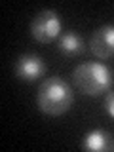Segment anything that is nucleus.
Segmentation results:
<instances>
[{
	"label": "nucleus",
	"instance_id": "obj_1",
	"mask_svg": "<svg viewBox=\"0 0 114 152\" xmlns=\"http://www.w3.org/2000/svg\"><path fill=\"white\" fill-rule=\"evenodd\" d=\"M74 101L72 88L61 76H48L38 86L36 104L48 116H61L69 112Z\"/></svg>",
	"mask_w": 114,
	"mask_h": 152
},
{
	"label": "nucleus",
	"instance_id": "obj_2",
	"mask_svg": "<svg viewBox=\"0 0 114 152\" xmlns=\"http://www.w3.org/2000/svg\"><path fill=\"white\" fill-rule=\"evenodd\" d=\"M112 80H114L112 70L99 61L82 63L72 72V82L76 89L88 97H97L101 93H107L112 88Z\"/></svg>",
	"mask_w": 114,
	"mask_h": 152
},
{
	"label": "nucleus",
	"instance_id": "obj_3",
	"mask_svg": "<svg viewBox=\"0 0 114 152\" xmlns=\"http://www.w3.org/2000/svg\"><path fill=\"white\" fill-rule=\"evenodd\" d=\"M63 21L55 10H42L31 21V34L40 44H50L61 36Z\"/></svg>",
	"mask_w": 114,
	"mask_h": 152
},
{
	"label": "nucleus",
	"instance_id": "obj_4",
	"mask_svg": "<svg viewBox=\"0 0 114 152\" xmlns=\"http://www.w3.org/2000/svg\"><path fill=\"white\" fill-rule=\"evenodd\" d=\"M89 50L99 59H112L114 57V25H101L95 28L89 38Z\"/></svg>",
	"mask_w": 114,
	"mask_h": 152
},
{
	"label": "nucleus",
	"instance_id": "obj_5",
	"mask_svg": "<svg viewBox=\"0 0 114 152\" xmlns=\"http://www.w3.org/2000/svg\"><path fill=\"white\" fill-rule=\"evenodd\" d=\"M46 72V63L36 53H23L15 61V76L23 82H36Z\"/></svg>",
	"mask_w": 114,
	"mask_h": 152
},
{
	"label": "nucleus",
	"instance_id": "obj_6",
	"mask_svg": "<svg viewBox=\"0 0 114 152\" xmlns=\"http://www.w3.org/2000/svg\"><path fill=\"white\" fill-rule=\"evenodd\" d=\"M82 148L89 152H112L114 135L104 129H91L89 133H86L82 141Z\"/></svg>",
	"mask_w": 114,
	"mask_h": 152
},
{
	"label": "nucleus",
	"instance_id": "obj_7",
	"mask_svg": "<svg viewBox=\"0 0 114 152\" xmlns=\"http://www.w3.org/2000/svg\"><path fill=\"white\" fill-rule=\"evenodd\" d=\"M59 50L69 57L78 55V53H82V50H84V42H82V38H80V34L76 31H66L59 36Z\"/></svg>",
	"mask_w": 114,
	"mask_h": 152
},
{
	"label": "nucleus",
	"instance_id": "obj_8",
	"mask_svg": "<svg viewBox=\"0 0 114 152\" xmlns=\"http://www.w3.org/2000/svg\"><path fill=\"white\" fill-rule=\"evenodd\" d=\"M104 110L108 112L110 118H114V89H108L104 95Z\"/></svg>",
	"mask_w": 114,
	"mask_h": 152
}]
</instances>
